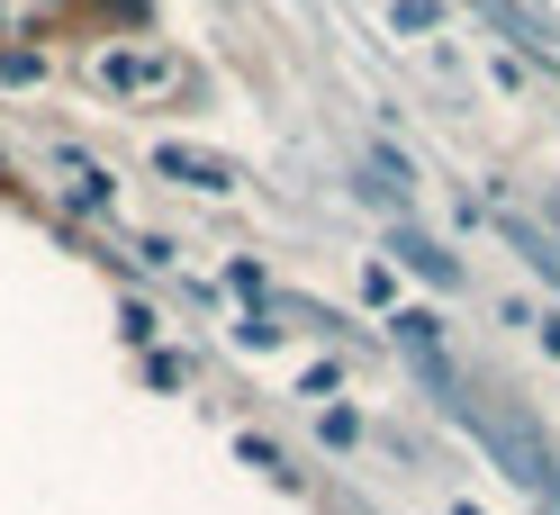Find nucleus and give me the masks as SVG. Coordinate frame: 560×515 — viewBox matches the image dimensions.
<instances>
[{"label":"nucleus","instance_id":"4","mask_svg":"<svg viewBox=\"0 0 560 515\" xmlns=\"http://www.w3.org/2000/svg\"><path fill=\"white\" fill-rule=\"evenodd\" d=\"M515 326H534V343L560 362V307H515Z\"/></svg>","mask_w":560,"mask_h":515},{"label":"nucleus","instance_id":"3","mask_svg":"<svg viewBox=\"0 0 560 515\" xmlns=\"http://www.w3.org/2000/svg\"><path fill=\"white\" fill-rule=\"evenodd\" d=\"M154 172H172V182H190V190H235V163L199 154V145H154Z\"/></svg>","mask_w":560,"mask_h":515},{"label":"nucleus","instance_id":"1","mask_svg":"<svg viewBox=\"0 0 560 515\" xmlns=\"http://www.w3.org/2000/svg\"><path fill=\"white\" fill-rule=\"evenodd\" d=\"M91 73L109 82V91H127V100H154V91H172V82H182V73H172L163 55H145V46H109V55L91 63Z\"/></svg>","mask_w":560,"mask_h":515},{"label":"nucleus","instance_id":"6","mask_svg":"<svg viewBox=\"0 0 560 515\" xmlns=\"http://www.w3.org/2000/svg\"><path fill=\"white\" fill-rule=\"evenodd\" d=\"M551 226H560V190H551Z\"/></svg>","mask_w":560,"mask_h":515},{"label":"nucleus","instance_id":"2","mask_svg":"<svg viewBox=\"0 0 560 515\" xmlns=\"http://www.w3.org/2000/svg\"><path fill=\"white\" fill-rule=\"evenodd\" d=\"M389 254H398V262H407V271H416V281H443V290H462V262H452V254H443V245H434V235H416V226H407V218H398V226H389Z\"/></svg>","mask_w":560,"mask_h":515},{"label":"nucleus","instance_id":"5","mask_svg":"<svg viewBox=\"0 0 560 515\" xmlns=\"http://www.w3.org/2000/svg\"><path fill=\"white\" fill-rule=\"evenodd\" d=\"M389 19H398V27H407V37H425V27H434V19H443V10H434V0H398V10H389Z\"/></svg>","mask_w":560,"mask_h":515}]
</instances>
